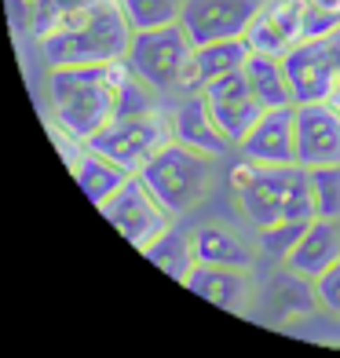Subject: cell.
I'll list each match as a JSON object with an SVG mask.
<instances>
[{
  "label": "cell",
  "mask_w": 340,
  "mask_h": 358,
  "mask_svg": "<svg viewBox=\"0 0 340 358\" xmlns=\"http://www.w3.org/2000/svg\"><path fill=\"white\" fill-rule=\"evenodd\" d=\"M70 172H73V179H77V187H80V194H88V201L99 208L110 194H118L121 190V183L132 172H125L121 165H113V161H106L103 154H95V150H80L77 154V161L70 165Z\"/></svg>",
  "instance_id": "cell-18"
},
{
  "label": "cell",
  "mask_w": 340,
  "mask_h": 358,
  "mask_svg": "<svg viewBox=\"0 0 340 358\" xmlns=\"http://www.w3.org/2000/svg\"><path fill=\"white\" fill-rule=\"evenodd\" d=\"M311 8H318V11H326V15H337L340 19V0H307Z\"/></svg>",
  "instance_id": "cell-26"
},
{
  "label": "cell",
  "mask_w": 340,
  "mask_h": 358,
  "mask_svg": "<svg viewBox=\"0 0 340 358\" xmlns=\"http://www.w3.org/2000/svg\"><path fill=\"white\" fill-rule=\"evenodd\" d=\"M238 146L241 157H253L260 165H297V103L264 110Z\"/></svg>",
  "instance_id": "cell-11"
},
{
  "label": "cell",
  "mask_w": 340,
  "mask_h": 358,
  "mask_svg": "<svg viewBox=\"0 0 340 358\" xmlns=\"http://www.w3.org/2000/svg\"><path fill=\"white\" fill-rule=\"evenodd\" d=\"M285 172H289V165H260L256 179L238 194L241 213H246V220L256 227V231H264V227H271V223L282 220Z\"/></svg>",
  "instance_id": "cell-17"
},
{
  "label": "cell",
  "mask_w": 340,
  "mask_h": 358,
  "mask_svg": "<svg viewBox=\"0 0 340 358\" xmlns=\"http://www.w3.org/2000/svg\"><path fill=\"white\" fill-rule=\"evenodd\" d=\"M315 292H318V303L326 307V311L340 315V259L322 274V278H315Z\"/></svg>",
  "instance_id": "cell-25"
},
{
  "label": "cell",
  "mask_w": 340,
  "mask_h": 358,
  "mask_svg": "<svg viewBox=\"0 0 340 358\" xmlns=\"http://www.w3.org/2000/svg\"><path fill=\"white\" fill-rule=\"evenodd\" d=\"M246 41H249L253 52H264V55H285L289 48H293V41H289L282 29L271 22V15L264 11V4H260V11H256V19L249 22Z\"/></svg>",
  "instance_id": "cell-24"
},
{
  "label": "cell",
  "mask_w": 340,
  "mask_h": 358,
  "mask_svg": "<svg viewBox=\"0 0 340 358\" xmlns=\"http://www.w3.org/2000/svg\"><path fill=\"white\" fill-rule=\"evenodd\" d=\"M121 8L128 15V22H132V29H154V26L180 22L183 0H121Z\"/></svg>",
  "instance_id": "cell-21"
},
{
  "label": "cell",
  "mask_w": 340,
  "mask_h": 358,
  "mask_svg": "<svg viewBox=\"0 0 340 358\" xmlns=\"http://www.w3.org/2000/svg\"><path fill=\"white\" fill-rule=\"evenodd\" d=\"M297 165H340V106L333 99L297 103Z\"/></svg>",
  "instance_id": "cell-9"
},
{
  "label": "cell",
  "mask_w": 340,
  "mask_h": 358,
  "mask_svg": "<svg viewBox=\"0 0 340 358\" xmlns=\"http://www.w3.org/2000/svg\"><path fill=\"white\" fill-rule=\"evenodd\" d=\"M169 124H172V139H176V143H183V146H190V150L213 157V161L223 157V154L234 146L231 139L223 136V128H220V121H216L213 106H208L205 92L187 95V99L172 110Z\"/></svg>",
  "instance_id": "cell-12"
},
{
  "label": "cell",
  "mask_w": 340,
  "mask_h": 358,
  "mask_svg": "<svg viewBox=\"0 0 340 358\" xmlns=\"http://www.w3.org/2000/svg\"><path fill=\"white\" fill-rule=\"evenodd\" d=\"M260 4L264 0H183L180 26L190 34L194 48L213 44V41L246 37V29L256 19Z\"/></svg>",
  "instance_id": "cell-8"
},
{
  "label": "cell",
  "mask_w": 340,
  "mask_h": 358,
  "mask_svg": "<svg viewBox=\"0 0 340 358\" xmlns=\"http://www.w3.org/2000/svg\"><path fill=\"white\" fill-rule=\"evenodd\" d=\"M340 259V231H337V220H322L315 216L311 223H307V231L300 234L297 249L289 252V259L282 267L304 274V278H322L333 264Z\"/></svg>",
  "instance_id": "cell-15"
},
{
  "label": "cell",
  "mask_w": 340,
  "mask_h": 358,
  "mask_svg": "<svg viewBox=\"0 0 340 358\" xmlns=\"http://www.w3.org/2000/svg\"><path fill=\"white\" fill-rule=\"evenodd\" d=\"M304 231H307V223H300V220H278V223H271V227H264V231H260V252L267 259L285 264L289 252L297 249V241H300Z\"/></svg>",
  "instance_id": "cell-22"
},
{
  "label": "cell",
  "mask_w": 340,
  "mask_h": 358,
  "mask_svg": "<svg viewBox=\"0 0 340 358\" xmlns=\"http://www.w3.org/2000/svg\"><path fill=\"white\" fill-rule=\"evenodd\" d=\"M289 85L297 103L333 99V88L340 80V29L326 37H304L282 55Z\"/></svg>",
  "instance_id": "cell-6"
},
{
  "label": "cell",
  "mask_w": 340,
  "mask_h": 358,
  "mask_svg": "<svg viewBox=\"0 0 340 358\" xmlns=\"http://www.w3.org/2000/svg\"><path fill=\"white\" fill-rule=\"evenodd\" d=\"M194 241V259L198 264H213V267H238V271H253L256 252L238 231L223 223H201L190 234Z\"/></svg>",
  "instance_id": "cell-16"
},
{
  "label": "cell",
  "mask_w": 340,
  "mask_h": 358,
  "mask_svg": "<svg viewBox=\"0 0 340 358\" xmlns=\"http://www.w3.org/2000/svg\"><path fill=\"white\" fill-rule=\"evenodd\" d=\"M190 55H194V41L180 22L136 29L132 48H128L132 70L157 92H180V80H183Z\"/></svg>",
  "instance_id": "cell-4"
},
{
  "label": "cell",
  "mask_w": 340,
  "mask_h": 358,
  "mask_svg": "<svg viewBox=\"0 0 340 358\" xmlns=\"http://www.w3.org/2000/svg\"><path fill=\"white\" fill-rule=\"evenodd\" d=\"M311 187H315V213L322 220H340V165L311 169Z\"/></svg>",
  "instance_id": "cell-23"
},
{
  "label": "cell",
  "mask_w": 340,
  "mask_h": 358,
  "mask_svg": "<svg viewBox=\"0 0 340 358\" xmlns=\"http://www.w3.org/2000/svg\"><path fill=\"white\" fill-rule=\"evenodd\" d=\"M143 256L150 259L154 267H161L169 274V278H176V282H187V274L194 271V241H190V234H183L180 227H165L147 249H143Z\"/></svg>",
  "instance_id": "cell-20"
},
{
  "label": "cell",
  "mask_w": 340,
  "mask_h": 358,
  "mask_svg": "<svg viewBox=\"0 0 340 358\" xmlns=\"http://www.w3.org/2000/svg\"><path fill=\"white\" fill-rule=\"evenodd\" d=\"M253 55V48L246 37H231V41H213V44H198L194 55L183 70L180 80V92L194 95V92H205V85H213L216 77H227L234 70H246V62Z\"/></svg>",
  "instance_id": "cell-13"
},
{
  "label": "cell",
  "mask_w": 340,
  "mask_h": 358,
  "mask_svg": "<svg viewBox=\"0 0 340 358\" xmlns=\"http://www.w3.org/2000/svg\"><path fill=\"white\" fill-rule=\"evenodd\" d=\"M190 292H198L201 300L216 303L220 311H234V315H246L249 311V271H238V267H213V264H194V271L187 274L183 282Z\"/></svg>",
  "instance_id": "cell-14"
},
{
  "label": "cell",
  "mask_w": 340,
  "mask_h": 358,
  "mask_svg": "<svg viewBox=\"0 0 340 358\" xmlns=\"http://www.w3.org/2000/svg\"><path fill=\"white\" fill-rule=\"evenodd\" d=\"M205 99H208V106H213L223 136L234 146L249 136V128L260 121V113H264V103L256 99L246 70H234L227 77H216L213 85H205Z\"/></svg>",
  "instance_id": "cell-10"
},
{
  "label": "cell",
  "mask_w": 340,
  "mask_h": 358,
  "mask_svg": "<svg viewBox=\"0 0 340 358\" xmlns=\"http://www.w3.org/2000/svg\"><path fill=\"white\" fill-rule=\"evenodd\" d=\"M169 139H172V124L161 110H154V113H139V117H113L92 139H85V146L103 154L113 165H121L125 172H139Z\"/></svg>",
  "instance_id": "cell-5"
},
{
  "label": "cell",
  "mask_w": 340,
  "mask_h": 358,
  "mask_svg": "<svg viewBox=\"0 0 340 358\" xmlns=\"http://www.w3.org/2000/svg\"><path fill=\"white\" fill-rule=\"evenodd\" d=\"M136 29L128 22L121 0H106L99 8L62 19L52 34L41 37L48 66H88V62L128 59Z\"/></svg>",
  "instance_id": "cell-2"
},
{
  "label": "cell",
  "mask_w": 340,
  "mask_h": 358,
  "mask_svg": "<svg viewBox=\"0 0 340 358\" xmlns=\"http://www.w3.org/2000/svg\"><path fill=\"white\" fill-rule=\"evenodd\" d=\"M333 103L340 106V80H337V88H333Z\"/></svg>",
  "instance_id": "cell-27"
},
{
  "label": "cell",
  "mask_w": 340,
  "mask_h": 358,
  "mask_svg": "<svg viewBox=\"0 0 340 358\" xmlns=\"http://www.w3.org/2000/svg\"><path fill=\"white\" fill-rule=\"evenodd\" d=\"M143 183L154 190V198L176 216H187L194 205L205 201L213 190V157H205L190 146L169 139L161 150L139 169Z\"/></svg>",
  "instance_id": "cell-3"
},
{
  "label": "cell",
  "mask_w": 340,
  "mask_h": 358,
  "mask_svg": "<svg viewBox=\"0 0 340 358\" xmlns=\"http://www.w3.org/2000/svg\"><path fill=\"white\" fill-rule=\"evenodd\" d=\"M132 62H88V66H52L48 73V103L62 128L85 143L106 128L118 113V88L128 77Z\"/></svg>",
  "instance_id": "cell-1"
},
{
  "label": "cell",
  "mask_w": 340,
  "mask_h": 358,
  "mask_svg": "<svg viewBox=\"0 0 340 358\" xmlns=\"http://www.w3.org/2000/svg\"><path fill=\"white\" fill-rule=\"evenodd\" d=\"M99 213L106 216V223L118 227V234L125 241H132L139 252L147 249L150 241L169 227V220H172V213L154 198V190L143 183L139 172L128 176L118 194H110V198L99 205Z\"/></svg>",
  "instance_id": "cell-7"
},
{
  "label": "cell",
  "mask_w": 340,
  "mask_h": 358,
  "mask_svg": "<svg viewBox=\"0 0 340 358\" xmlns=\"http://www.w3.org/2000/svg\"><path fill=\"white\" fill-rule=\"evenodd\" d=\"M246 73H249V85L256 92V99L264 103V110L274 106H293V85H289V73H285V62L282 55H264V52H253L246 62Z\"/></svg>",
  "instance_id": "cell-19"
}]
</instances>
